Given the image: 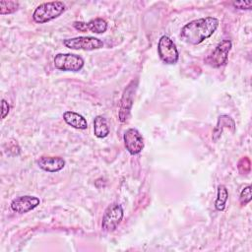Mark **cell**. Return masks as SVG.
I'll list each match as a JSON object with an SVG mask.
<instances>
[{
	"mask_svg": "<svg viewBox=\"0 0 252 252\" xmlns=\"http://www.w3.org/2000/svg\"><path fill=\"white\" fill-rule=\"evenodd\" d=\"M219 20L214 17H206L193 20L186 24L180 32V37L183 41L197 45L209 38L217 31Z\"/></svg>",
	"mask_w": 252,
	"mask_h": 252,
	"instance_id": "1",
	"label": "cell"
},
{
	"mask_svg": "<svg viewBox=\"0 0 252 252\" xmlns=\"http://www.w3.org/2000/svg\"><path fill=\"white\" fill-rule=\"evenodd\" d=\"M65 9V4L61 1L45 2L35 8L32 19L37 24H44L59 17L64 13Z\"/></svg>",
	"mask_w": 252,
	"mask_h": 252,
	"instance_id": "2",
	"label": "cell"
},
{
	"mask_svg": "<svg viewBox=\"0 0 252 252\" xmlns=\"http://www.w3.org/2000/svg\"><path fill=\"white\" fill-rule=\"evenodd\" d=\"M55 68L62 71L78 72L84 67V59L76 54L58 53L54 57Z\"/></svg>",
	"mask_w": 252,
	"mask_h": 252,
	"instance_id": "3",
	"label": "cell"
},
{
	"mask_svg": "<svg viewBox=\"0 0 252 252\" xmlns=\"http://www.w3.org/2000/svg\"><path fill=\"white\" fill-rule=\"evenodd\" d=\"M123 219V209L121 205L113 203L109 205L103 214L101 227L104 231H113Z\"/></svg>",
	"mask_w": 252,
	"mask_h": 252,
	"instance_id": "4",
	"label": "cell"
},
{
	"mask_svg": "<svg viewBox=\"0 0 252 252\" xmlns=\"http://www.w3.org/2000/svg\"><path fill=\"white\" fill-rule=\"evenodd\" d=\"M158 53L160 60L165 64H175L179 54L174 42L166 35H162L158 44Z\"/></svg>",
	"mask_w": 252,
	"mask_h": 252,
	"instance_id": "5",
	"label": "cell"
},
{
	"mask_svg": "<svg viewBox=\"0 0 252 252\" xmlns=\"http://www.w3.org/2000/svg\"><path fill=\"white\" fill-rule=\"evenodd\" d=\"M64 45L74 50H94L103 47L102 40L94 36H77L73 38H67L63 41Z\"/></svg>",
	"mask_w": 252,
	"mask_h": 252,
	"instance_id": "6",
	"label": "cell"
},
{
	"mask_svg": "<svg viewBox=\"0 0 252 252\" xmlns=\"http://www.w3.org/2000/svg\"><path fill=\"white\" fill-rule=\"evenodd\" d=\"M136 89H137V81H132L123 92V94L120 100V108H119V120L121 122L127 121L130 116Z\"/></svg>",
	"mask_w": 252,
	"mask_h": 252,
	"instance_id": "7",
	"label": "cell"
},
{
	"mask_svg": "<svg viewBox=\"0 0 252 252\" xmlns=\"http://www.w3.org/2000/svg\"><path fill=\"white\" fill-rule=\"evenodd\" d=\"M232 43L229 39L221 40L214 49L212 54L207 58V63L211 66L218 68L226 63L228 53L231 49Z\"/></svg>",
	"mask_w": 252,
	"mask_h": 252,
	"instance_id": "8",
	"label": "cell"
},
{
	"mask_svg": "<svg viewBox=\"0 0 252 252\" xmlns=\"http://www.w3.org/2000/svg\"><path fill=\"white\" fill-rule=\"evenodd\" d=\"M123 139L125 147L131 155H137L141 153L144 148V139L141 133L135 128H130L126 130Z\"/></svg>",
	"mask_w": 252,
	"mask_h": 252,
	"instance_id": "9",
	"label": "cell"
},
{
	"mask_svg": "<svg viewBox=\"0 0 252 252\" xmlns=\"http://www.w3.org/2000/svg\"><path fill=\"white\" fill-rule=\"evenodd\" d=\"M39 204H40L39 198L35 196L25 195V196H20L15 198L11 202V209L16 213L25 214L33 210Z\"/></svg>",
	"mask_w": 252,
	"mask_h": 252,
	"instance_id": "10",
	"label": "cell"
},
{
	"mask_svg": "<svg viewBox=\"0 0 252 252\" xmlns=\"http://www.w3.org/2000/svg\"><path fill=\"white\" fill-rule=\"evenodd\" d=\"M73 27L77 31H80L83 32H94V33H103L107 30V23L105 20H103L101 18H95V19L89 21L88 23L74 22Z\"/></svg>",
	"mask_w": 252,
	"mask_h": 252,
	"instance_id": "11",
	"label": "cell"
},
{
	"mask_svg": "<svg viewBox=\"0 0 252 252\" xmlns=\"http://www.w3.org/2000/svg\"><path fill=\"white\" fill-rule=\"evenodd\" d=\"M36 163L47 172H57L65 166V160L60 157H41L36 160Z\"/></svg>",
	"mask_w": 252,
	"mask_h": 252,
	"instance_id": "12",
	"label": "cell"
},
{
	"mask_svg": "<svg viewBox=\"0 0 252 252\" xmlns=\"http://www.w3.org/2000/svg\"><path fill=\"white\" fill-rule=\"evenodd\" d=\"M63 119L68 125L72 126L73 128L80 130H85L88 128V122L86 118L77 112L66 111L63 114Z\"/></svg>",
	"mask_w": 252,
	"mask_h": 252,
	"instance_id": "13",
	"label": "cell"
},
{
	"mask_svg": "<svg viewBox=\"0 0 252 252\" xmlns=\"http://www.w3.org/2000/svg\"><path fill=\"white\" fill-rule=\"evenodd\" d=\"M224 127L231 128V130L234 131L235 123H234V121L229 116H227V115H220L219 117V119H218L217 126L214 129V134H213V140L214 141H217L220 137L221 132H222Z\"/></svg>",
	"mask_w": 252,
	"mask_h": 252,
	"instance_id": "14",
	"label": "cell"
},
{
	"mask_svg": "<svg viewBox=\"0 0 252 252\" xmlns=\"http://www.w3.org/2000/svg\"><path fill=\"white\" fill-rule=\"evenodd\" d=\"M94 134L97 138H104L109 134V128L107 125V121L101 115H97L94 117Z\"/></svg>",
	"mask_w": 252,
	"mask_h": 252,
	"instance_id": "15",
	"label": "cell"
},
{
	"mask_svg": "<svg viewBox=\"0 0 252 252\" xmlns=\"http://www.w3.org/2000/svg\"><path fill=\"white\" fill-rule=\"evenodd\" d=\"M227 197H228V192L227 189L224 185H219L218 186V196H217V200L215 202V207L218 211H222L225 207V203L227 201Z\"/></svg>",
	"mask_w": 252,
	"mask_h": 252,
	"instance_id": "16",
	"label": "cell"
},
{
	"mask_svg": "<svg viewBox=\"0 0 252 252\" xmlns=\"http://www.w3.org/2000/svg\"><path fill=\"white\" fill-rule=\"evenodd\" d=\"M19 9V2L10 1V0H1L0 1V14L8 15L16 12Z\"/></svg>",
	"mask_w": 252,
	"mask_h": 252,
	"instance_id": "17",
	"label": "cell"
},
{
	"mask_svg": "<svg viewBox=\"0 0 252 252\" xmlns=\"http://www.w3.org/2000/svg\"><path fill=\"white\" fill-rule=\"evenodd\" d=\"M251 198H252V194H251V186L250 185H247L246 187L243 188V190L241 191L240 193V203L242 205H246L248 204L250 201H251Z\"/></svg>",
	"mask_w": 252,
	"mask_h": 252,
	"instance_id": "18",
	"label": "cell"
},
{
	"mask_svg": "<svg viewBox=\"0 0 252 252\" xmlns=\"http://www.w3.org/2000/svg\"><path fill=\"white\" fill-rule=\"evenodd\" d=\"M232 5L237 9L249 10L252 7V1H238V2H233Z\"/></svg>",
	"mask_w": 252,
	"mask_h": 252,
	"instance_id": "19",
	"label": "cell"
},
{
	"mask_svg": "<svg viewBox=\"0 0 252 252\" xmlns=\"http://www.w3.org/2000/svg\"><path fill=\"white\" fill-rule=\"evenodd\" d=\"M1 107H2V111H1V117L2 119H4L9 111H10V105L8 104V102L5 100V99H2V102H1Z\"/></svg>",
	"mask_w": 252,
	"mask_h": 252,
	"instance_id": "20",
	"label": "cell"
}]
</instances>
